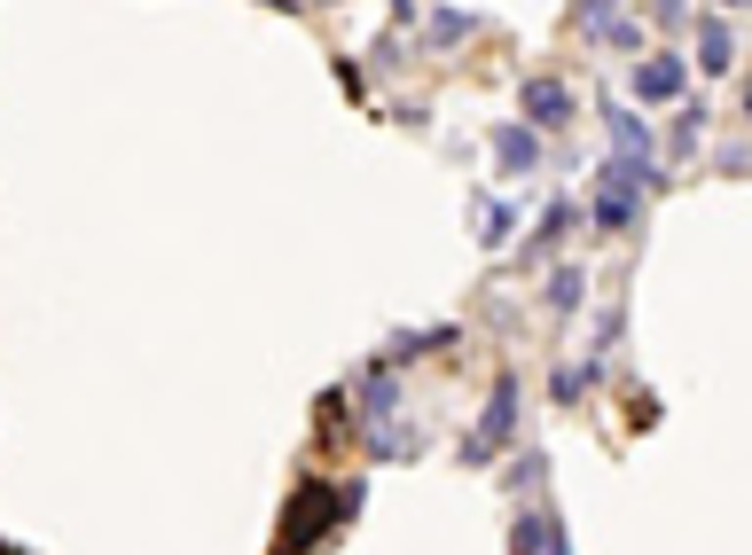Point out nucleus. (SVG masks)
<instances>
[{"label":"nucleus","mask_w":752,"mask_h":555,"mask_svg":"<svg viewBox=\"0 0 752 555\" xmlns=\"http://www.w3.org/2000/svg\"><path fill=\"white\" fill-rule=\"evenodd\" d=\"M353 509H361V485H338V493H329V485H298V501L283 516V555H298L306 540H321L329 524L353 516Z\"/></svg>","instance_id":"f257e3e1"},{"label":"nucleus","mask_w":752,"mask_h":555,"mask_svg":"<svg viewBox=\"0 0 752 555\" xmlns=\"http://www.w3.org/2000/svg\"><path fill=\"white\" fill-rule=\"evenodd\" d=\"M510 430H518V384L501 376V384H494V399H486V423H478V438H470L463 453H470V461H486V453L510 438Z\"/></svg>","instance_id":"f03ea898"},{"label":"nucleus","mask_w":752,"mask_h":555,"mask_svg":"<svg viewBox=\"0 0 752 555\" xmlns=\"http://www.w3.org/2000/svg\"><path fill=\"white\" fill-rule=\"evenodd\" d=\"M682 86H690V63L682 55H643L635 63V95L643 103H682Z\"/></svg>","instance_id":"7ed1b4c3"},{"label":"nucleus","mask_w":752,"mask_h":555,"mask_svg":"<svg viewBox=\"0 0 752 555\" xmlns=\"http://www.w3.org/2000/svg\"><path fill=\"white\" fill-rule=\"evenodd\" d=\"M564 118H572V95H564L557 78H533L526 86V126L541 134V126H564Z\"/></svg>","instance_id":"20e7f679"},{"label":"nucleus","mask_w":752,"mask_h":555,"mask_svg":"<svg viewBox=\"0 0 752 555\" xmlns=\"http://www.w3.org/2000/svg\"><path fill=\"white\" fill-rule=\"evenodd\" d=\"M635 212H643V196L627 189V180H604V189H596V204H589V220H596V227H612V235H619Z\"/></svg>","instance_id":"39448f33"},{"label":"nucleus","mask_w":752,"mask_h":555,"mask_svg":"<svg viewBox=\"0 0 752 555\" xmlns=\"http://www.w3.org/2000/svg\"><path fill=\"white\" fill-rule=\"evenodd\" d=\"M494 157H501V172H533L541 164V134L533 126H501L494 134Z\"/></svg>","instance_id":"423d86ee"},{"label":"nucleus","mask_w":752,"mask_h":555,"mask_svg":"<svg viewBox=\"0 0 752 555\" xmlns=\"http://www.w3.org/2000/svg\"><path fill=\"white\" fill-rule=\"evenodd\" d=\"M737 63V32H729V17H706L698 24V71H729Z\"/></svg>","instance_id":"0eeeda50"},{"label":"nucleus","mask_w":752,"mask_h":555,"mask_svg":"<svg viewBox=\"0 0 752 555\" xmlns=\"http://www.w3.org/2000/svg\"><path fill=\"white\" fill-rule=\"evenodd\" d=\"M463 32H470V17H463V9H432V24H424V40H432V47H463Z\"/></svg>","instance_id":"6e6552de"},{"label":"nucleus","mask_w":752,"mask_h":555,"mask_svg":"<svg viewBox=\"0 0 752 555\" xmlns=\"http://www.w3.org/2000/svg\"><path fill=\"white\" fill-rule=\"evenodd\" d=\"M549 532H557V524H541V516H518V524H510V555H541V547H549Z\"/></svg>","instance_id":"1a4fd4ad"},{"label":"nucleus","mask_w":752,"mask_h":555,"mask_svg":"<svg viewBox=\"0 0 752 555\" xmlns=\"http://www.w3.org/2000/svg\"><path fill=\"white\" fill-rule=\"evenodd\" d=\"M478 235H486V243H510V235H518V212H510V204H478Z\"/></svg>","instance_id":"9d476101"},{"label":"nucleus","mask_w":752,"mask_h":555,"mask_svg":"<svg viewBox=\"0 0 752 555\" xmlns=\"http://www.w3.org/2000/svg\"><path fill=\"white\" fill-rule=\"evenodd\" d=\"M549 306H557V313L580 306V266H557V274H549Z\"/></svg>","instance_id":"9b49d317"},{"label":"nucleus","mask_w":752,"mask_h":555,"mask_svg":"<svg viewBox=\"0 0 752 555\" xmlns=\"http://www.w3.org/2000/svg\"><path fill=\"white\" fill-rule=\"evenodd\" d=\"M572 220H580V212H572V204H564V196H557V204H549V212H541V235H533V243H557V235H564V227H572Z\"/></svg>","instance_id":"f8f14e48"},{"label":"nucleus","mask_w":752,"mask_h":555,"mask_svg":"<svg viewBox=\"0 0 752 555\" xmlns=\"http://www.w3.org/2000/svg\"><path fill=\"white\" fill-rule=\"evenodd\" d=\"M666 149H675V157H690V149H698V110H690V118L675 126V141H666Z\"/></svg>","instance_id":"ddd939ff"},{"label":"nucleus","mask_w":752,"mask_h":555,"mask_svg":"<svg viewBox=\"0 0 752 555\" xmlns=\"http://www.w3.org/2000/svg\"><path fill=\"white\" fill-rule=\"evenodd\" d=\"M729 9H744V0H729Z\"/></svg>","instance_id":"4468645a"},{"label":"nucleus","mask_w":752,"mask_h":555,"mask_svg":"<svg viewBox=\"0 0 752 555\" xmlns=\"http://www.w3.org/2000/svg\"><path fill=\"white\" fill-rule=\"evenodd\" d=\"M744 110H752V95H744Z\"/></svg>","instance_id":"2eb2a0df"}]
</instances>
